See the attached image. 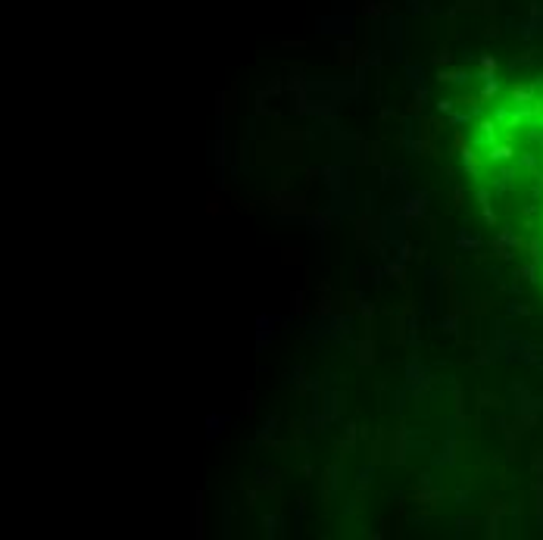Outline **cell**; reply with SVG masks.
<instances>
[{
	"instance_id": "cell-1",
	"label": "cell",
	"mask_w": 543,
	"mask_h": 540,
	"mask_svg": "<svg viewBox=\"0 0 543 540\" xmlns=\"http://www.w3.org/2000/svg\"><path fill=\"white\" fill-rule=\"evenodd\" d=\"M472 153L487 210L543 282V85L491 103L475 125Z\"/></svg>"
}]
</instances>
